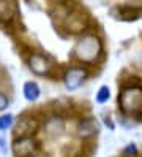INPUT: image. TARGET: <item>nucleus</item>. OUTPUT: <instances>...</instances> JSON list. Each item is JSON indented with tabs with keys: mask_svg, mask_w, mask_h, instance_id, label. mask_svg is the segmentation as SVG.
Segmentation results:
<instances>
[{
	"mask_svg": "<svg viewBox=\"0 0 142 157\" xmlns=\"http://www.w3.org/2000/svg\"><path fill=\"white\" fill-rule=\"evenodd\" d=\"M24 97L28 101H35L38 97H40V87H38L36 82L33 81H27L24 84Z\"/></svg>",
	"mask_w": 142,
	"mask_h": 157,
	"instance_id": "obj_9",
	"label": "nucleus"
},
{
	"mask_svg": "<svg viewBox=\"0 0 142 157\" xmlns=\"http://www.w3.org/2000/svg\"><path fill=\"white\" fill-rule=\"evenodd\" d=\"M28 63H30V70L33 73H36V75H46V73L51 70L49 60L44 56H41V54H33Z\"/></svg>",
	"mask_w": 142,
	"mask_h": 157,
	"instance_id": "obj_5",
	"label": "nucleus"
},
{
	"mask_svg": "<svg viewBox=\"0 0 142 157\" xmlns=\"http://www.w3.org/2000/svg\"><path fill=\"white\" fill-rule=\"evenodd\" d=\"M120 106L126 114H136L142 108V89L139 87H128L118 97Z\"/></svg>",
	"mask_w": 142,
	"mask_h": 157,
	"instance_id": "obj_2",
	"label": "nucleus"
},
{
	"mask_svg": "<svg viewBox=\"0 0 142 157\" xmlns=\"http://www.w3.org/2000/svg\"><path fill=\"white\" fill-rule=\"evenodd\" d=\"M36 151V141L28 136H21L19 140L13 143V152L16 157H28L33 155Z\"/></svg>",
	"mask_w": 142,
	"mask_h": 157,
	"instance_id": "obj_3",
	"label": "nucleus"
},
{
	"mask_svg": "<svg viewBox=\"0 0 142 157\" xmlns=\"http://www.w3.org/2000/svg\"><path fill=\"white\" fill-rule=\"evenodd\" d=\"M100 52H101V41L93 35L84 36L74 48L76 57L82 62H87V63L95 62V59L100 56Z\"/></svg>",
	"mask_w": 142,
	"mask_h": 157,
	"instance_id": "obj_1",
	"label": "nucleus"
},
{
	"mask_svg": "<svg viewBox=\"0 0 142 157\" xmlns=\"http://www.w3.org/2000/svg\"><path fill=\"white\" fill-rule=\"evenodd\" d=\"M126 154H129V152H136V146L134 144H129L128 147H126V151H125Z\"/></svg>",
	"mask_w": 142,
	"mask_h": 157,
	"instance_id": "obj_13",
	"label": "nucleus"
},
{
	"mask_svg": "<svg viewBox=\"0 0 142 157\" xmlns=\"http://www.w3.org/2000/svg\"><path fill=\"white\" fill-rule=\"evenodd\" d=\"M96 130H98V122L95 119H84L78 125L79 136H90L93 133H96Z\"/></svg>",
	"mask_w": 142,
	"mask_h": 157,
	"instance_id": "obj_7",
	"label": "nucleus"
},
{
	"mask_svg": "<svg viewBox=\"0 0 142 157\" xmlns=\"http://www.w3.org/2000/svg\"><path fill=\"white\" fill-rule=\"evenodd\" d=\"M85 75H87V73H85L84 68H79V67L70 68L68 71H66V75H65V84H66V87H68L70 90L78 89L82 84V81L85 79Z\"/></svg>",
	"mask_w": 142,
	"mask_h": 157,
	"instance_id": "obj_4",
	"label": "nucleus"
},
{
	"mask_svg": "<svg viewBox=\"0 0 142 157\" xmlns=\"http://www.w3.org/2000/svg\"><path fill=\"white\" fill-rule=\"evenodd\" d=\"M35 157H41V155H35Z\"/></svg>",
	"mask_w": 142,
	"mask_h": 157,
	"instance_id": "obj_14",
	"label": "nucleus"
},
{
	"mask_svg": "<svg viewBox=\"0 0 142 157\" xmlns=\"http://www.w3.org/2000/svg\"><path fill=\"white\" fill-rule=\"evenodd\" d=\"M44 128H46V133L49 135V136H59L63 132V121H62L60 117H57V116L49 117L46 121Z\"/></svg>",
	"mask_w": 142,
	"mask_h": 157,
	"instance_id": "obj_6",
	"label": "nucleus"
},
{
	"mask_svg": "<svg viewBox=\"0 0 142 157\" xmlns=\"http://www.w3.org/2000/svg\"><path fill=\"white\" fill-rule=\"evenodd\" d=\"M13 122V114H6V116H0V130H6Z\"/></svg>",
	"mask_w": 142,
	"mask_h": 157,
	"instance_id": "obj_10",
	"label": "nucleus"
},
{
	"mask_svg": "<svg viewBox=\"0 0 142 157\" xmlns=\"http://www.w3.org/2000/svg\"><path fill=\"white\" fill-rule=\"evenodd\" d=\"M8 106V98L3 95V94H0V111H2V109H5Z\"/></svg>",
	"mask_w": 142,
	"mask_h": 157,
	"instance_id": "obj_12",
	"label": "nucleus"
},
{
	"mask_svg": "<svg viewBox=\"0 0 142 157\" xmlns=\"http://www.w3.org/2000/svg\"><path fill=\"white\" fill-rule=\"evenodd\" d=\"M16 3L13 2H0V19L9 21L16 14Z\"/></svg>",
	"mask_w": 142,
	"mask_h": 157,
	"instance_id": "obj_8",
	"label": "nucleus"
},
{
	"mask_svg": "<svg viewBox=\"0 0 142 157\" xmlns=\"http://www.w3.org/2000/svg\"><path fill=\"white\" fill-rule=\"evenodd\" d=\"M109 89L106 87V86H103L100 90H98V94H96V100L100 101V103H103V101H106L107 98H109Z\"/></svg>",
	"mask_w": 142,
	"mask_h": 157,
	"instance_id": "obj_11",
	"label": "nucleus"
}]
</instances>
